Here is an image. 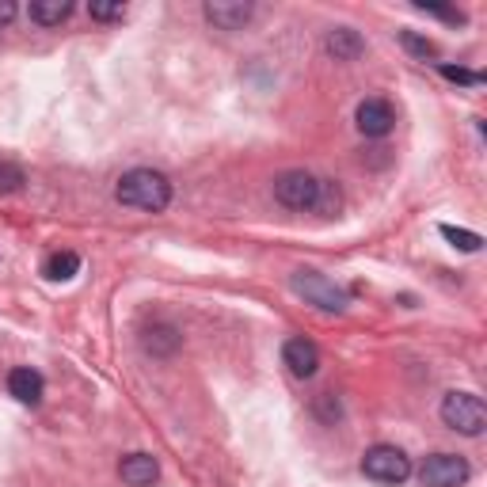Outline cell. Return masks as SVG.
<instances>
[{
    "label": "cell",
    "instance_id": "cell-16",
    "mask_svg": "<svg viewBox=\"0 0 487 487\" xmlns=\"http://www.w3.org/2000/svg\"><path fill=\"white\" fill-rule=\"evenodd\" d=\"M438 232L446 237L453 248H461V251H480V232H469V228H457V225H438Z\"/></svg>",
    "mask_w": 487,
    "mask_h": 487
},
{
    "label": "cell",
    "instance_id": "cell-13",
    "mask_svg": "<svg viewBox=\"0 0 487 487\" xmlns=\"http://www.w3.org/2000/svg\"><path fill=\"white\" fill-rule=\"evenodd\" d=\"M27 15L42 27H61L73 15V5L69 0H35V5L27 8Z\"/></svg>",
    "mask_w": 487,
    "mask_h": 487
},
{
    "label": "cell",
    "instance_id": "cell-1",
    "mask_svg": "<svg viewBox=\"0 0 487 487\" xmlns=\"http://www.w3.org/2000/svg\"><path fill=\"white\" fill-rule=\"evenodd\" d=\"M115 198L122 206L145 209V214H164V209L172 206V179L153 172V167H134V172H126L118 179Z\"/></svg>",
    "mask_w": 487,
    "mask_h": 487
},
{
    "label": "cell",
    "instance_id": "cell-18",
    "mask_svg": "<svg viewBox=\"0 0 487 487\" xmlns=\"http://www.w3.org/2000/svg\"><path fill=\"white\" fill-rule=\"evenodd\" d=\"M400 42H404V46L415 54V57H438V46L431 38H419L415 31H400Z\"/></svg>",
    "mask_w": 487,
    "mask_h": 487
},
{
    "label": "cell",
    "instance_id": "cell-21",
    "mask_svg": "<svg viewBox=\"0 0 487 487\" xmlns=\"http://www.w3.org/2000/svg\"><path fill=\"white\" fill-rule=\"evenodd\" d=\"M12 19H15V5L12 0H0V27L12 24Z\"/></svg>",
    "mask_w": 487,
    "mask_h": 487
},
{
    "label": "cell",
    "instance_id": "cell-20",
    "mask_svg": "<svg viewBox=\"0 0 487 487\" xmlns=\"http://www.w3.org/2000/svg\"><path fill=\"white\" fill-rule=\"evenodd\" d=\"M92 19H122L126 15V8L122 5H99V0H92Z\"/></svg>",
    "mask_w": 487,
    "mask_h": 487
},
{
    "label": "cell",
    "instance_id": "cell-14",
    "mask_svg": "<svg viewBox=\"0 0 487 487\" xmlns=\"http://www.w3.org/2000/svg\"><path fill=\"white\" fill-rule=\"evenodd\" d=\"M42 274H46L50 282H69L80 274V256L76 251H54V256L46 259V267H42Z\"/></svg>",
    "mask_w": 487,
    "mask_h": 487
},
{
    "label": "cell",
    "instance_id": "cell-7",
    "mask_svg": "<svg viewBox=\"0 0 487 487\" xmlns=\"http://www.w3.org/2000/svg\"><path fill=\"white\" fill-rule=\"evenodd\" d=\"M282 362L289 366L293 377H312L316 370H320V350H316L312 339L293 335V339H286V347H282Z\"/></svg>",
    "mask_w": 487,
    "mask_h": 487
},
{
    "label": "cell",
    "instance_id": "cell-17",
    "mask_svg": "<svg viewBox=\"0 0 487 487\" xmlns=\"http://www.w3.org/2000/svg\"><path fill=\"white\" fill-rule=\"evenodd\" d=\"M24 183H27L24 167H19V164H8V160H0V195H12V190H19Z\"/></svg>",
    "mask_w": 487,
    "mask_h": 487
},
{
    "label": "cell",
    "instance_id": "cell-2",
    "mask_svg": "<svg viewBox=\"0 0 487 487\" xmlns=\"http://www.w3.org/2000/svg\"><path fill=\"white\" fill-rule=\"evenodd\" d=\"M441 422L464 438H480L487 427V408L476 392H446L441 396Z\"/></svg>",
    "mask_w": 487,
    "mask_h": 487
},
{
    "label": "cell",
    "instance_id": "cell-10",
    "mask_svg": "<svg viewBox=\"0 0 487 487\" xmlns=\"http://www.w3.org/2000/svg\"><path fill=\"white\" fill-rule=\"evenodd\" d=\"M118 476L130 487H153L160 480V464L153 453H130V457L118 461Z\"/></svg>",
    "mask_w": 487,
    "mask_h": 487
},
{
    "label": "cell",
    "instance_id": "cell-8",
    "mask_svg": "<svg viewBox=\"0 0 487 487\" xmlns=\"http://www.w3.org/2000/svg\"><path fill=\"white\" fill-rule=\"evenodd\" d=\"M354 122H358V130H362L366 137H385L392 130L396 115H392V107L385 99H362L358 103V111H354Z\"/></svg>",
    "mask_w": 487,
    "mask_h": 487
},
{
    "label": "cell",
    "instance_id": "cell-19",
    "mask_svg": "<svg viewBox=\"0 0 487 487\" xmlns=\"http://www.w3.org/2000/svg\"><path fill=\"white\" fill-rule=\"evenodd\" d=\"M438 73L453 80V84H483V73H472V69H461V66H438Z\"/></svg>",
    "mask_w": 487,
    "mask_h": 487
},
{
    "label": "cell",
    "instance_id": "cell-12",
    "mask_svg": "<svg viewBox=\"0 0 487 487\" xmlns=\"http://www.w3.org/2000/svg\"><path fill=\"white\" fill-rule=\"evenodd\" d=\"M328 54L335 57V61H354V57H362V50H366V42H362V35L358 31H350V27H335V31H328Z\"/></svg>",
    "mask_w": 487,
    "mask_h": 487
},
{
    "label": "cell",
    "instance_id": "cell-9",
    "mask_svg": "<svg viewBox=\"0 0 487 487\" xmlns=\"http://www.w3.org/2000/svg\"><path fill=\"white\" fill-rule=\"evenodd\" d=\"M202 15L221 31H240L251 19V5H244V0H209Z\"/></svg>",
    "mask_w": 487,
    "mask_h": 487
},
{
    "label": "cell",
    "instance_id": "cell-15",
    "mask_svg": "<svg viewBox=\"0 0 487 487\" xmlns=\"http://www.w3.org/2000/svg\"><path fill=\"white\" fill-rule=\"evenodd\" d=\"M176 347H179V331H176V328L160 324V328H149V331H145V350H153V354H172Z\"/></svg>",
    "mask_w": 487,
    "mask_h": 487
},
{
    "label": "cell",
    "instance_id": "cell-11",
    "mask_svg": "<svg viewBox=\"0 0 487 487\" xmlns=\"http://www.w3.org/2000/svg\"><path fill=\"white\" fill-rule=\"evenodd\" d=\"M8 392L19 400V404H42V392H46V380H42V373L38 370H31V366H19V370H12L8 373Z\"/></svg>",
    "mask_w": 487,
    "mask_h": 487
},
{
    "label": "cell",
    "instance_id": "cell-4",
    "mask_svg": "<svg viewBox=\"0 0 487 487\" xmlns=\"http://www.w3.org/2000/svg\"><path fill=\"white\" fill-rule=\"evenodd\" d=\"M362 472L373 483H404L411 476V461L396 446H370L362 453Z\"/></svg>",
    "mask_w": 487,
    "mask_h": 487
},
{
    "label": "cell",
    "instance_id": "cell-5",
    "mask_svg": "<svg viewBox=\"0 0 487 487\" xmlns=\"http://www.w3.org/2000/svg\"><path fill=\"white\" fill-rule=\"evenodd\" d=\"M274 198L289 209H316V202H320V179L312 172L293 167V172H282L274 179Z\"/></svg>",
    "mask_w": 487,
    "mask_h": 487
},
{
    "label": "cell",
    "instance_id": "cell-3",
    "mask_svg": "<svg viewBox=\"0 0 487 487\" xmlns=\"http://www.w3.org/2000/svg\"><path fill=\"white\" fill-rule=\"evenodd\" d=\"M289 289L298 293V298H305L309 305L324 309V312H343L347 309V289H339L320 270H298L289 279Z\"/></svg>",
    "mask_w": 487,
    "mask_h": 487
},
{
    "label": "cell",
    "instance_id": "cell-6",
    "mask_svg": "<svg viewBox=\"0 0 487 487\" xmlns=\"http://www.w3.org/2000/svg\"><path fill=\"white\" fill-rule=\"evenodd\" d=\"M469 476H472L469 461L457 453H434L422 461V469H419L422 487H461V483H469Z\"/></svg>",
    "mask_w": 487,
    "mask_h": 487
}]
</instances>
